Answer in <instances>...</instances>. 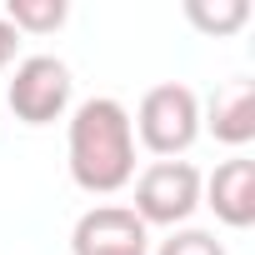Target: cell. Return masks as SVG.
<instances>
[{
  "label": "cell",
  "mask_w": 255,
  "mask_h": 255,
  "mask_svg": "<svg viewBox=\"0 0 255 255\" xmlns=\"http://www.w3.org/2000/svg\"><path fill=\"white\" fill-rule=\"evenodd\" d=\"M70 180L85 195H115L135 180V130H130V110L110 95H90L70 115Z\"/></svg>",
  "instance_id": "1"
},
{
  "label": "cell",
  "mask_w": 255,
  "mask_h": 255,
  "mask_svg": "<svg viewBox=\"0 0 255 255\" xmlns=\"http://www.w3.org/2000/svg\"><path fill=\"white\" fill-rule=\"evenodd\" d=\"M130 130L160 160L185 155L195 145V135H200V100H195V90L180 85V80L150 85L145 100H140V110H135V120H130Z\"/></svg>",
  "instance_id": "2"
},
{
  "label": "cell",
  "mask_w": 255,
  "mask_h": 255,
  "mask_svg": "<svg viewBox=\"0 0 255 255\" xmlns=\"http://www.w3.org/2000/svg\"><path fill=\"white\" fill-rule=\"evenodd\" d=\"M195 205H200V170L190 165V160H155L150 170H140V180H135V215H140V225L150 230V225H185L190 215H195Z\"/></svg>",
  "instance_id": "3"
},
{
  "label": "cell",
  "mask_w": 255,
  "mask_h": 255,
  "mask_svg": "<svg viewBox=\"0 0 255 255\" xmlns=\"http://www.w3.org/2000/svg\"><path fill=\"white\" fill-rule=\"evenodd\" d=\"M5 100L15 120L25 125H55L70 105V65L55 55H25L5 85Z\"/></svg>",
  "instance_id": "4"
},
{
  "label": "cell",
  "mask_w": 255,
  "mask_h": 255,
  "mask_svg": "<svg viewBox=\"0 0 255 255\" xmlns=\"http://www.w3.org/2000/svg\"><path fill=\"white\" fill-rule=\"evenodd\" d=\"M75 255H150V230L130 205H95L70 230Z\"/></svg>",
  "instance_id": "5"
},
{
  "label": "cell",
  "mask_w": 255,
  "mask_h": 255,
  "mask_svg": "<svg viewBox=\"0 0 255 255\" xmlns=\"http://www.w3.org/2000/svg\"><path fill=\"white\" fill-rule=\"evenodd\" d=\"M200 205H210L220 225L250 230V225H255V160H250V155L220 160L215 175L200 180Z\"/></svg>",
  "instance_id": "6"
},
{
  "label": "cell",
  "mask_w": 255,
  "mask_h": 255,
  "mask_svg": "<svg viewBox=\"0 0 255 255\" xmlns=\"http://www.w3.org/2000/svg\"><path fill=\"white\" fill-rule=\"evenodd\" d=\"M200 125L220 140V145H250L255 140V80H225L205 110H200Z\"/></svg>",
  "instance_id": "7"
},
{
  "label": "cell",
  "mask_w": 255,
  "mask_h": 255,
  "mask_svg": "<svg viewBox=\"0 0 255 255\" xmlns=\"http://www.w3.org/2000/svg\"><path fill=\"white\" fill-rule=\"evenodd\" d=\"M185 20L200 35L225 40V35H235L250 20V0H185Z\"/></svg>",
  "instance_id": "8"
},
{
  "label": "cell",
  "mask_w": 255,
  "mask_h": 255,
  "mask_svg": "<svg viewBox=\"0 0 255 255\" xmlns=\"http://www.w3.org/2000/svg\"><path fill=\"white\" fill-rule=\"evenodd\" d=\"M65 15H70L65 0H5V20L20 35H50L65 25Z\"/></svg>",
  "instance_id": "9"
},
{
  "label": "cell",
  "mask_w": 255,
  "mask_h": 255,
  "mask_svg": "<svg viewBox=\"0 0 255 255\" xmlns=\"http://www.w3.org/2000/svg\"><path fill=\"white\" fill-rule=\"evenodd\" d=\"M155 255H225V245L210 235V230H195V225H180L160 240Z\"/></svg>",
  "instance_id": "10"
},
{
  "label": "cell",
  "mask_w": 255,
  "mask_h": 255,
  "mask_svg": "<svg viewBox=\"0 0 255 255\" xmlns=\"http://www.w3.org/2000/svg\"><path fill=\"white\" fill-rule=\"evenodd\" d=\"M15 50H20V30L0 15V70H10V60H15Z\"/></svg>",
  "instance_id": "11"
}]
</instances>
